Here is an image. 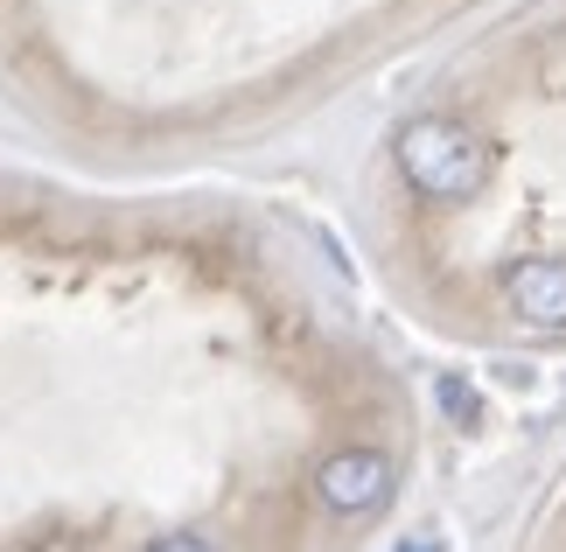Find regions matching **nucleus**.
I'll return each instance as SVG.
<instances>
[{
  "instance_id": "obj_1",
  "label": "nucleus",
  "mask_w": 566,
  "mask_h": 552,
  "mask_svg": "<svg viewBox=\"0 0 566 552\" xmlns=\"http://www.w3.org/2000/svg\"><path fill=\"white\" fill-rule=\"evenodd\" d=\"M399 168L412 175V189H427V196H475L483 175H490V154H483V140H469L462 126L420 119V126H406V140H399Z\"/></svg>"
},
{
  "instance_id": "obj_2",
  "label": "nucleus",
  "mask_w": 566,
  "mask_h": 552,
  "mask_svg": "<svg viewBox=\"0 0 566 552\" xmlns=\"http://www.w3.org/2000/svg\"><path fill=\"white\" fill-rule=\"evenodd\" d=\"M385 461L371 448H357V455H336L329 469H322V497L336 503V511H371V503H385Z\"/></svg>"
},
{
  "instance_id": "obj_3",
  "label": "nucleus",
  "mask_w": 566,
  "mask_h": 552,
  "mask_svg": "<svg viewBox=\"0 0 566 552\" xmlns=\"http://www.w3.org/2000/svg\"><path fill=\"white\" fill-rule=\"evenodd\" d=\"M511 308H525L532 322H566V267L559 259H532V267L511 273Z\"/></svg>"
},
{
  "instance_id": "obj_4",
  "label": "nucleus",
  "mask_w": 566,
  "mask_h": 552,
  "mask_svg": "<svg viewBox=\"0 0 566 552\" xmlns=\"http://www.w3.org/2000/svg\"><path fill=\"white\" fill-rule=\"evenodd\" d=\"M155 552H210V545H196V539H168V545H155Z\"/></svg>"
}]
</instances>
